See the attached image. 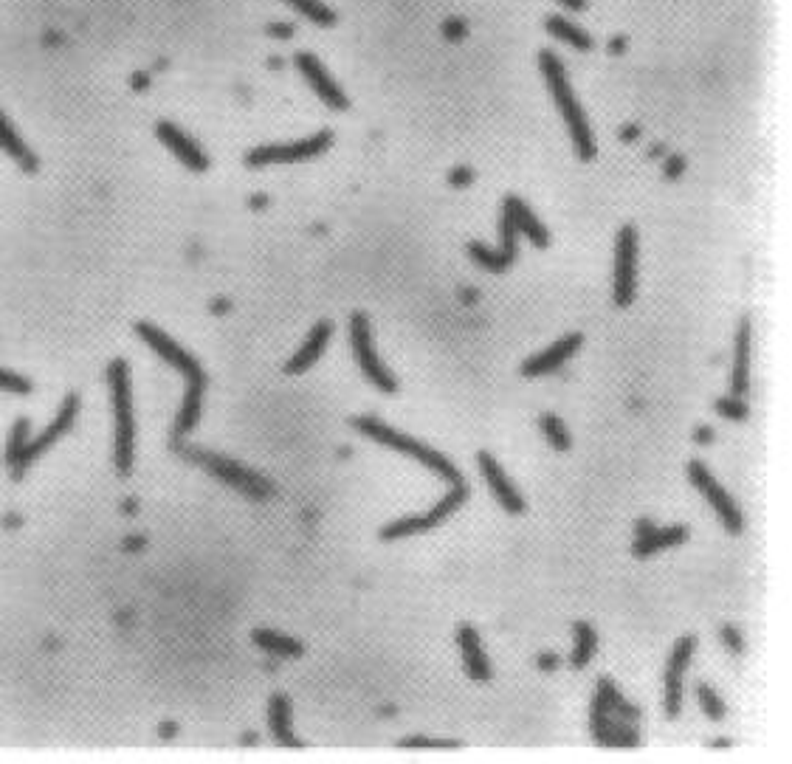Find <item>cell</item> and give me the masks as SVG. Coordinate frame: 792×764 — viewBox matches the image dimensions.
<instances>
[{"label":"cell","mask_w":792,"mask_h":764,"mask_svg":"<svg viewBox=\"0 0 792 764\" xmlns=\"http://www.w3.org/2000/svg\"><path fill=\"white\" fill-rule=\"evenodd\" d=\"M733 395L742 398L750 387V319L739 322V333H736V361H733Z\"/></svg>","instance_id":"603a6c76"},{"label":"cell","mask_w":792,"mask_h":764,"mask_svg":"<svg viewBox=\"0 0 792 764\" xmlns=\"http://www.w3.org/2000/svg\"><path fill=\"white\" fill-rule=\"evenodd\" d=\"M136 333H139L141 342L150 344V347L156 350L158 356H161V361H167L170 367L181 370V373L187 375L189 381H195V378H206L201 370V364L195 361V356H192V353H187V350H184V347H181L178 342H172L164 330H158L156 325H147V322H141V325H136Z\"/></svg>","instance_id":"30bf717a"},{"label":"cell","mask_w":792,"mask_h":764,"mask_svg":"<svg viewBox=\"0 0 792 764\" xmlns=\"http://www.w3.org/2000/svg\"><path fill=\"white\" fill-rule=\"evenodd\" d=\"M716 412L722 415V418H728V421H745L747 415H750V409H747V404L742 401V398H719L716 401Z\"/></svg>","instance_id":"836d02e7"},{"label":"cell","mask_w":792,"mask_h":764,"mask_svg":"<svg viewBox=\"0 0 792 764\" xmlns=\"http://www.w3.org/2000/svg\"><path fill=\"white\" fill-rule=\"evenodd\" d=\"M268 728H271V736L285 748H302V742L291 731V702L285 694H274L268 702Z\"/></svg>","instance_id":"44dd1931"},{"label":"cell","mask_w":792,"mask_h":764,"mask_svg":"<svg viewBox=\"0 0 792 764\" xmlns=\"http://www.w3.org/2000/svg\"><path fill=\"white\" fill-rule=\"evenodd\" d=\"M539 65H542V74L553 91V99L559 105L561 116H564V125H567V133L573 139L575 153L581 161H592L595 158V139H592V130L581 113V105L575 99L573 88H570V79H567V71L561 60L553 54V51H542L539 54Z\"/></svg>","instance_id":"6da1fadb"},{"label":"cell","mask_w":792,"mask_h":764,"mask_svg":"<svg viewBox=\"0 0 792 764\" xmlns=\"http://www.w3.org/2000/svg\"><path fill=\"white\" fill-rule=\"evenodd\" d=\"M547 32L553 34V37H559L561 43H567V46H573L575 51H590L592 48V37L587 32H581L578 26H573V23H567L564 17L553 15L547 17Z\"/></svg>","instance_id":"484cf974"},{"label":"cell","mask_w":792,"mask_h":764,"mask_svg":"<svg viewBox=\"0 0 792 764\" xmlns=\"http://www.w3.org/2000/svg\"><path fill=\"white\" fill-rule=\"evenodd\" d=\"M330 336H333V325H330V322H319V325H313L311 336H308V339H305V344L296 350L294 359L285 364V373L288 375L308 373L313 364L322 359V353H325Z\"/></svg>","instance_id":"e0dca14e"},{"label":"cell","mask_w":792,"mask_h":764,"mask_svg":"<svg viewBox=\"0 0 792 764\" xmlns=\"http://www.w3.org/2000/svg\"><path fill=\"white\" fill-rule=\"evenodd\" d=\"M268 34H274V37H291V26H277V23H274V26L268 29Z\"/></svg>","instance_id":"f6af8a7d"},{"label":"cell","mask_w":792,"mask_h":764,"mask_svg":"<svg viewBox=\"0 0 792 764\" xmlns=\"http://www.w3.org/2000/svg\"><path fill=\"white\" fill-rule=\"evenodd\" d=\"M203 390H206V378L189 381L187 392H184V401H181V409H178V418H175V440L187 437L195 429V423L201 418L203 409Z\"/></svg>","instance_id":"ffe728a7"},{"label":"cell","mask_w":792,"mask_h":764,"mask_svg":"<svg viewBox=\"0 0 792 764\" xmlns=\"http://www.w3.org/2000/svg\"><path fill=\"white\" fill-rule=\"evenodd\" d=\"M502 212H508L513 229L525 234L533 246H539V249H547V246H550V234H547V229H544L539 220L533 218V212H530L528 206H525V201H522V198L508 195V198H505V203H502Z\"/></svg>","instance_id":"ac0fdd59"},{"label":"cell","mask_w":792,"mask_h":764,"mask_svg":"<svg viewBox=\"0 0 792 764\" xmlns=\"http://www.w3.org/2000/svg\"><path fill=\"white\" fill-rule=\"evenodd\" d=\"M516 234L519 232L513 229L508 212H502V223H499V240H502V243H499V251H502L511 263L516 260Z\"/></svg>","instance_id":"e575fe53"},{"label":"cell","mask_w":792,"mask_h":764,"mask_svg":"<svg viewBox=\"0 0 792 764\" xmlns=\"http://www.w3.org/2000/svg\"><path fill=\"white\" fill-rule=\"evenodd\" d=\"M296 68H299V74L308 79V85H311L313 91H316V96L325 102L327 108L333 110H347V96H344V91L330 79V74L325 71V65L319 63L313 54H308V51H302V54H296Z\"/></svg>","instance_id":"4fadbf2b"},{"label":"cell","mask_w":792,"mask_h":764,"mask_svg":"<svg viewBox=\"0 0 792 764\" xmlns=\"http://www.w3.org/2000/svg\"><path fill=\"white\" fill-rule=\"evenodd\" d=\"M251 638H254V643H257L260 649L271 652V655L302 657V652H305V646H302L299 640L285 638V635H277V632H271V629H257Z\"/></svg>","instance_id":"d4e9b609"},{"label":"cell","mask_w":792,"mask_h":764,"mask_svg":"<svg viewBox=\"0 0 792 764\" xmlns=\"http://www.w3.org/2000/svg\"><path fill=\"white\" fill-rule=\"evenodd\" d=\"M637 291V229L623 226L615 243V291L612 299L618 308H629Z\"/></svg>","instance_id":"9c48e42d"},{"label":"cell","mask_w":792,"mask_h":764,"mask_svg":"<svg viewBox=\"0 0 792 764\" xmlns=\"http://www.w3.org/2000/svg\"><path fill=\"white\" fill-rule=\"evenodd\" d=\"M285 3L294 6L296 12H302L308 20L319 23V26H333V23H336V15L327 9L322 0H285Z\"/></svg>","instance_id":"1f68e13d"},{"label":"cell","mask_w":792,"mask_h":764,"mask_svg":"<svg viewBox=\"0 0 792 764\" xmlns=\"http://www.w3.org/2000/svg\"><path fill=\"white\" fill-rule=\"evenodd\" d=\"M581 342H584L581 333H567L564 339H559L556 344H550L547 350L536 353V356H530L528 361H522V370H519V373L525 375V378H539V375L556 373L559 367H564V364L578 353Z\"/></svg>","instance_id":"5bb4252c"},{"label":"cell","mask_w":792,"mask_h":764,"mask_svg":"<svg viewBox=\"0 0 792 764\" xmlns=\"http://www.w3.org/2000/svg\"><path fill=\"white\" fill-rule=\"evenodd\" d=\"M539 426H542L544 437L553 443V449H556V452H570L573 440H570V432H567V426H564V421H561V418L550 415V412H544L542 418H539Z\"/></svg>","instance_id":"f1b7e54d"},{"label":"cell","mask_w":792,"mask_h":764,"mask_svg":"<svg viewBox=\"0 0 792 764\" xmlns=\"http://www.w3.org/2000/svg\"><path fill=\"white\" fill-rule=\"evenodd\" d=\"M649 531H654V522H652V519H643V522L637 525V536H646ZM637 536H635V539H637Z\"/></svg>","instance_id":"bcb514c9"},{"label":"cell","mask_w":792,"mask_h":764,"mask_svg":"<svg viewBox=\"0 0 792 764\" xmlns=\"http://www.w3.org/2000/svg\"><path fill=\"white\" fill-rule=\"evenodd\" d=\"M175 449L184 454V457H189L192 463H198V466L206 468L209 474H215L220 483L237 488L240 494H246V497H251V499L271 497V483H265L260 474H254V471H249V468H243L240 463L226 460V457H220V454H215V452H203V449L181 446L178 440H175Z\"/></svg>","instance_id":"277c9868"},{"label":"cell","mask_w":792,"mask_h":764,"mask_svg":"<svg viewBox=\"0 0 792 764\" xmlns=\"http://www.w3.org/2000/svg\"><path fill=\"white\" fill-rule=\"evenodd\" d=\"M471 181H474V170L471 167H457V170L449 172L451 187H468Z\"/></svg>","instance_id":"f35d334b"},{"label":"cell","mask_w":792,"mask_h":764,"mask_svg":"<svg viewBox=\"0 0 792 764\" xmlns=\"http://www.w3.org/2000/svg\"><path fill=\"white\" fill-rule=\"evenodd\" d=\"M477 466H480L482 477H485L488 488L494 491V497H497L499 505H502L508 514H525V499H522V494L513 488V483L508 480V474H505L502 466L491 457V452L477 454Z\"/></svg>","instance_id":"9a60e30c"},{"label":"cell","mask_w":792,"mask_h":764,"mask_svg":"<svg viewBox=\"0 0 792 764\" xmlns=\"http://www.w3.org/2000/svg\"><path fill=\"white\" fill-rule=\"evenodd\" d=\"M685 539H688V528H685V525H671V528H654V531H649L646 536H637L635 547H632V553H635L637 559H646V556H652V553H657V550H666V547L683 545Z\"/></svg>","instance_id":"7402d4cb"},{"label":"cell","mask_w":792,"mask_h":764,"mask_svg":"<svg viewBox=\"0 0 792 764\" xmlns=\"http://www.w3.org/2000/svg\"><path fill=\"white\" fill-rule=\"evenodd\" d=\"M688 480L694 483V488H699L702 497L711 502V508H714L716 516H719V522L725 525V531L733 533V536L745 531V516H742V511L736 508V502L730 499L728 491L716 483L714 474L708 471V466H705L702 460H691V463H688Z\"/></svg>","instance_id":"52a82bcc"},{"label":"cell","mask_w":792,"mask_h":764,"mask_svg":"<svg viewBox=\"0 0 792 764\" xmlns=\"http://www.w3.org/2000/svg\"><path fill=\"white\" fill-rule=\"evenodd\" d=\"M592 733H595V739H598L601 745L635 748L637 742H640V736H637L635 728L618 725V722H612V719H606V722H601V725H595V728H592Z\"/></svg>","instance_id":"4316f807"},{"label":"cell","mask_w":792,"mask_h":764,"mask_svg":"<svg viewBox=\"0 0 792 764\" xmlns=\"http://www.w3.org/2000/svg\"><path fill=\"white\" fill-rule=\"evenodd\" d=\"M556 666H559V657H556V655H542V657H539V669L553 671Z\"/></svg>","instance_id":"60d3db41"},{"label":"cell","mask_w":792,"mask_h":764,"mask_svg":"<svg viewBox=\"0 0 792 764\" xmlns=\"http://www.w3.org/2000/svg\"><path fill=\"white\" fill-rule=\"evenodd\" d=\"M26 446H29V421L20 418L12 429V435H9V446H6V463L12 466V471H17V466H20Z\"/></svg>","instance_id":"4dcf8cb0"},{"label":"cell","mask_w":792,"mask_h":764,"mask_svg":"<svg viewBox=\"0 0 792 764\" xmlns=\"http://www.w3.org/2000/svg\"><path fill=\"white\" fill-rule=\"evenodd\" d=\"M156 136L170 147L172 153H175V158H181L184 167H189L192 172L209 170V158H206V153H203L195 141L189 139L184 130H178V127L170 125V122H158Z\"/></svg>","instance_id":"2e32d148"},{"label":"cell","mask_w":792,"mask_h":764,"mask_svg":"<svg viewBox=\"0 0 792 764\" xmlns=\"http://www.w3.org/2000/svg\"><path fill=\"white\" fill-rule=\"evenodd\" d=\"M637 139V127H623V141Z\"/></svg>","instance_id":"7dc6e473"},{"label":"cell","mask_w":792,"mask_h":764,"mask_svg":"<svg viewBox=\"0 0 792 764\" xmlns=\"http://www.w3.org/2000/svg\"><path fill=\"white\" fill-rule=\"evenodd\" d=\"M683 170H685L683 158H680V156L668 158V164H666V175H668V178H677V175H680Z\"/></svg>","instance_id":"ab89813d"},{"label":"cell","mask_w":792,"mask_h":764,"mask_svg":"<svg viewBox=\"0 0 792 764\" xmlns=\"http://www.w3.org/2000/svg\"><path fill=\"white\" fill-rule=\"evenodd\" d=\"M573 632H575V649H573V657H570V663H573L575 669H584V666L592 660V655H595L598 635H595V629H592L587 621H578V624L573 626Z\"/></svg>","instance_id":"83f0119b"},{"label":"cell","mask_w":792,"mask_h":764,"mask_svg":"<svg viewBox=\"0 0 792 764\" xmlns=\"http://www.w3.org/2000/svg\"><path fill=\"white\" fill-rule=\"evenodd\" d=\"M559 3H561V6H567L570 12H581V9L587 6L584 0H559Z\"/></svg>","instance_id":"ee69618b"},{"label":"cell","mask_w":792,"mask_h":764,"mask_svg":"<svg viewBox=\"0 0 792 764\" xmlns=\"http://www.w3.org/2000/svg\"><path fill=\"white\" fill-rule=\"evenodd\" d=\"M697 649V640L694 638H680L674 643V652L668 660L666 669V714L671 719L680 717V708H683V674L694 657Z\"/></svg>","instance_id":"7c38bea8"},{"label":"cell","mask_w":792,"mask_h":764,"mask_svg":"<svg viewBox=\"0 0 792 764\" xmlns=\"http://www.w3.org/2000/svg\"><path fill=\"white\" fill-rule=\"evenodd\" d=\"M333 141L330 130H322L311 139L291 141V144H265L257 150L246 153V167H268V164H296V161H308L325 153Z\"/></svg>","instance_id":"ba28073f"},{"label":"cell","mask_w":792,"mask_h":764,"mask_svg":"<svg viewBox=\"0 0 792 764\" xmlns=\"http://www.w3.org/2000/svg\"><path fill=\"white\" fill-rule=\"evenodd\" d=\"M110 404H113V463L119 474L133 468V449H136V421H133V395H130V373L122 359L110 361L108 367Z\"/></svg>","instance_id":"3957f363"},{"label":"cell","mask_w":792,"mask_h":764,"mask_svg":"<svg viewBox=\"0 0 792 764\" xmlns=\"http://www.w3.org/2000/svg\"><path fill=\"white\" fill-rule=\"evenodd\" d=\"M457 640H460V649H463V663H466L468 677H474L480 683L491 680V666H488V657L482 652V640L477 635V629L463 624L460 632H457Z\"/></svg>","instance_id":"d6986e66"},{"label":"cell","mask_w":792,"mask_h":764,"mask_svg":"<svg viewBox=\"0 0 792 764\" xmlns=\"http://www.w3.org/2000/svg\"><path fill=\"white\" fill-rule=\"evenodd\" d=\"M694 440H697V443H711V440H714V432H711V426H702V429H697V435H694Z\"/></svg>","instance_id":"7bdbcfd3"},{"label":"cell","mask_w":792,"mask_h":764,"mask_svg":"<svg viewBox=\"0 0 792 764\" xmlns=\"http://www.w3.org/2000/svg\"><path fill=\"white\" fill-rule=\"evenodd\" d=\"M697 697H699V705H702V711H705L708 717L711 719L725 717V702L719 700V694H716L714 688L705 686V683H699Z\"/></svg>","instance_id":"d6a6232c"},{"label":"cell","mask_w":792,"mask_h":764,"mask_svg":"<svg viewBox=\"0 0 792 764\" xmlns=\"http://www.w3.org/2000/svg\"><path fill=\"white\" fill-rule=\"evenodd\" d=\"M350 426H353V429H358L361 435L373 437L375 443H384V446L395 449V452L406 454V457H415L420 466H426L429 471H432V474H440V477H443V480H446L449 485L463 483V474H460V468L454 466L451 460H446L443 454L435 452L432 446H426V443L415 440V437L395 432L392 426H387L384 421H378V418H373V415H358V418H353V421H350Z\"/></svg>","instance_id":"7a4b0ae2"},{"label":"cell","mask_w":792,"mask_h":764,"mask_svg":"<svg viewBox=\"0 0 792 764\" xmlns=\"http://www.w3.org/2000/svg\"><path fill=\"white\" fill-rule=\"evenodd\" d=\"M350 342H353V353H356L358 367H361V373L370 378V384H375L378 390L387 392V395L398 392L395 375L389 373L387 367L381 364V359H378V353H375L373 333H370V319H367V313L361 311L353 313V319H350Z\"/></svg>","instance_id":"8992f818"},{"label":"cell","mask_w":792,"mask_h":764,"mask_svg":"<svg viewBox=\"0 0 792 764\" xmlns=\"http://www.w3.org/2000/svg\"><path fill=\"white\" fill-rule=\"evenodd\" d=\"M401 748H460L457 739H429V736H404Z\"/></svg>","instance_id":"8d00e7d4"},{"label":"cell","mask_w":792,"mask_h":764,"mask_svg":"<svg viewBox=\"0 0 792 764\" xmlns=\"http://www.w3.org/2000/svg\"><path fill=\"white\" fill-rule=\"evenodd\" d=\"M609 51H623V37H618L615 43H609Z\"/></svg>","instance_id":"c3c4849f"},{"label":"cell","mask_w":792,"mask_h":764,"mask_svg":"<svg viewBox=\"0 0 792 764\" xmlns=\"http://www.w3.org/2000/svg\"><path fill=\"white\" fill-rule=\"evenodd\" d=\"M719 638H722V643L728 646L733 655H739V652L745 649V640H742V635H739V629H733V626H722Z\"/></svg>","instance_id":"74e56055"},{"label":"cell","mask_w":792,"mask_h":764,"mask_svg":"<svg viewBox=\"0 0 792 764\" xmlns=\"http://www.w3.org/2000/svg\"><path fill=\"white\" fill-rule=\"evenodd\" d=\"M0 390L15 392V395H29L34 387L29 378H23V375L17 373H9V370H0Z\"/></svg>","instance_id":"d590c367"},{"label":"cell","mask_w":792,"mask_h":764,"mask_svg":"<svg viewBox=\"0 0 792 764\" xmlns=\"http://www.w3.org/2000/svg\"><path fill=\"white\" fill-rule=\"evenodd\" d=\"M468 257H471L474 263H480L482 268L494 271V274L505 271V268H511V260H508L502 251L488 249V246H482V243H468Z\"/></svg>","instance_id":"f546056e"},{"label":"cell","mask_w":792,"mask_h":764,"mask_svg":"<svg viewBox=\"0 0 792 764\" xmlns=\"http://www.w3.org/2000/svg\"><path fill=\"white\" fill-rule=\"evenodd\" d=\"M466 499H468L466 483L451 485L449 494L440 499L432 511L404 516V519L389 522V525H384V528L378 531V539H381V542H398V539H406V536H418V533L432 531V528H437L440 522H446L454 511H460Z\"/></svg>","instance_id":"5b68a950"},{"label":"cell","mask_w":792,"mask_h":764,"mask_svg":"<svg viewBox=\"0 0 792 764\" xmlns=\"http://www.w3.org/2000/svg\"><path fill=\"white\" fill-rule=\"evenodd\" d=\"M0 147L9 153V156L15 158L17 164L23 167L26 172H34L37 170V158H34V153L26 147V141L20 139L15 133V127L6 122V116L0 113Z\"/></svg>","instance_id":"cb8c5ba5"},{"label":"cell","mask_w":792,"mask_h":764,"mask_svg":"<svg viewBox=\"0 0 792 764\" xmlns=\"http://www.w3.org/2000/svg\"><path fill=\"white\" fill-rule=\"evenodd\" d=\"M77 412H79V398L77 395H68V398H65V404L60 406V412H57L54 423H51V426H48L46 432L37 437V440H32V443L26 446V454H23V460H20V466H17L15 477H23V471L32 466L40 454L48 452V449H51V446H54V443H57V440H60V437H63L65 432L71 429V426H74Z\"/></svg>","instance_id":"8fae6325"},{"label":"cell","mask_w":792,"mask_h":764,"mask_svg":"<svg viewBox=\"0 0 792 764\" xmlns=\"http://www.w3.org/2000/svg\"><path fill=\"white\" fill-rule=\"evenodd\" d=\"M446 34L449 37H463V20H449L446 23Z\"/></svg>","instance_id":"b9f144b4"}]
</instances>
